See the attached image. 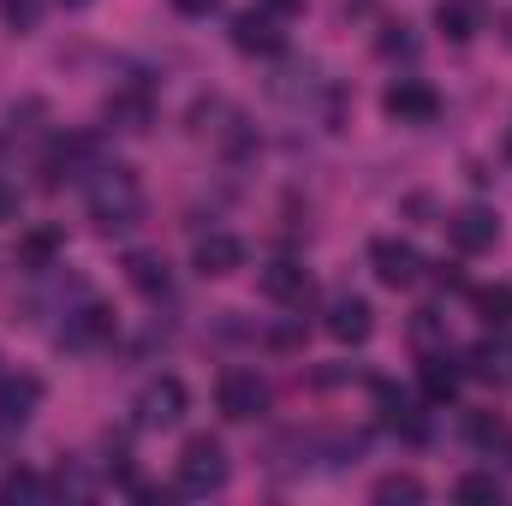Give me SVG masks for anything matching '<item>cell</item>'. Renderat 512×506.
I'll use <instances>...</instances> for the list:
<instances>
[{"instance_id":"obj_19","label":"cell","mask_w":512,"mask_h":506,"mask_svg":"<svg viewBox=\"0 0 512 506\" xmlns=\"http://www.w3.org/2000/svg\"><path fill=\"white\" fill-rule=\"evenodd\" d=\"M42 12H48V0H0V24H6V30H18V36H24V30H36V24H42Z\"/></svg>"},{"instance_id":"obj_5","label":"cell","mask_w":512,"mask_h":506,"mask_svg":"<svg viewBox=\"0 0 512 506\" xmlns=\"http://www.w3.org/2000/svg\"><path fill=\"white\" fill-rule=\"evenodd\" d=\"M495 233H501V221H495L483 203H465V209H453V215H447V239H453V251H465V256L489 251V245H495Z\"/></svg>"},{"instance_id":"obj_1","label":"cell","mask_w":512,"mask_h":506,"mask_svg":"<svg viewBox=\"0 0 512 506\" xmlns=\"http://www.w3.org/2000/svg\"><path fill=\"white\" fill-rule=\"evenodd\" d=\"M90 221L102 233H126V227L143 221V185H137L131 167H96V179H90Z\"/></svg>"},{"instance_id":"obj_23","label":"cell","mask_w":512,"mask_h":506,"mask_svg":"<svg viewBox=\"0 0 512 506\" xmlns=\"http://www.w3.org/2000/svg\"><path fill=\"white\" fill-rule=\"evenodd\" d=\"M376 501H423V483L417 477H405V471H393L376 483Z\"/></svg>"},{"instance_id":"obj_13","label":"cell","mask_w":512,"mask_h":506,"mask_svg":"<svg viewBox=\"0 0 512 506\" xmlns=\"http://www.w3.org/2000/svg\"><path fill=\"white\" fill-rule=\"evenodd\" d=\"M465 376L477 381H512V340H477L465 352Z\"/></svg>"},{"instance_id":"obj_21","label":"cell","mask_w":512,"mask_h":506,"mask_svg":"<svg viewBox=\"0 0 512 506\" xmlns=\"http://www.w3.org/2000/svg\"><path fill=\"white\" fill-rule=\"evenodd\" d=\"M435 24L453 36V42H465L471 30H477V18H471V6H459V0H441V12H435Z\"/></svg>"},{"instance_id":"obj_24","label":"cell","mask_w":512,"mask_h":506,"mask_svg":"<svg viewBox=\"0 0 512 506\" xmlns=\"http://www.w3.org/2000/svg\"><path fill=\"white\" fill-rule=\"evenodd\" d=\"M108 114H114V120H131V131H137L143 120H149V102H143V96H120Z\"/></svg>"},{"instance_id":"obj_14","label":"cell","mask_w":512,"mask_h":506,"mask_svg":"<svg viewBox=\"0 0 512 506\" xmlns=\"http://www.w3.org/2000/svg\"><path fill=\"white\" fill-rule=\"evenodd\" d=\"M262 292H268L274 304H304V298H310V274H304L298 262H268V268H262Z\"/></svg>"},{"instance_id":"obj_17","label":"cell","mask_w":512,"mask_h":506,"mask_svg":"<svg viewBox=\"0 0 512 506\" xmlns=\"http://www.w3.org/2000/svg\"><path fill=\"white\" fill-rule=\"evenodd\" d=\"M126 274H131V286H137V292H149V298H161V292H167V262H161V256H131Z\"/></svg>"},{"instance_id":"obj_16","label":"cell","mask_w":512,"mask_h":506,"mask_svg":"<svg viewBox=\"0 0 512 506\" xmlns=\"http://www.w3.org/2000/svg\"><path fill=\"white\" fill-rule=\"evenodd\" d=\"M90 161V137H60L54 149H48V161H42V173H48V185H60L66 173H78Z\"/></svg>"},{"instance_id":"obj_3","label":"cell","mask_w":512,"mask_h":506,"mask_svg":"<svg viewBox=\"0 0 512 506\" xmlns=\"http://www.w3.org/2000/svg\"><path fill=\"white\" fill-rule=\"evenodd\" d=\"M268 381L256 376V370H227L221 387H215V405H221V417H233V423H256L262 411H268Z\"/></svg>"},{"instance_id":"obj_22","label":"cell","mask_w":512,"mask_h":506,"mask_svg":"<svg viewBox=\"0 0 512 506\" xmlns=\"http://www.w3.org/2000/svg\"><path fill=\"white\" fill-rule=\"evenodd\" d=\"M459 501H501V477H489V471H471V477H459V489H453Z\"/></svg>"},{"instance_id":"obj_2","label":"cell","mask_w":512,"mask_h":506,"mask_svg":"<svg viewBox=\"0 0 512 506\" xmlns=\"http://www.w3.org/2000/svg\"><path fill=\"white\" fill-rule=\"evenodd\" d=\"M179 489L185 495H215L227 489V453L215 435H191L185 453H179Z\"/></svg>"},{"instance_id":"obj_20","label":"cell","mask_w":512,"mask_h":506,"mask_svg":"<svg viewBox=\"0 0 512 506\" xmlns=\"http://www.w3.org/2000/svg\"><path fill=\"white\" fill-rule=\"evenodd\" d=\"M42 495H48V483H42L36 471H6V477H0V501L6 506L12 501H42Z\"/></svg>"},{"instance_id":"obj_15","label":"cell","mask_w":512,"mask_h":506,"mask_svg":"<svg viewBox=\"0 0 512 506\" xmlns=\"http://www.w3.org/2000/svg\"><path fill=\"white\" fill-rule=\"evenodd\" d=\"M459 381H465V364H453L447 352L423 364V393H429L435 405H447V399H459Z\"/></svg>"},{"instance_id":"obj_12","label":"cell","mask_w":512,"mask_h":506,"mask_svg":"<svg viewBox=\"0 0 512 506\" xmlns=\"http://www.w3.org/2000/svg\"><path fill=\"white\" fill-rule=\"evenodd\" d=\"M108 334H114V310H102V304L72 310V316H66V328H60V340H66V346H102Z\"/></svg>"},{"instance_id":"obj_28","label":"cell","mask_w":512,"mask_h":506,"mask_svg":"<svg viewBox=\"0 0 512 506\" xmlns=\"http://www.w3.org/2000/svg\"><path fill=\"white\" fill-rule=\"evenodd\" d=\"M173 6H179V12H209L215 0H173Z\"/></svg>"},{"instance_id":"obj_11","label":"cell","mask_w":512,"mask_h":506,"mask_svg":"<svg viewBox=\"0 0 512 506\" xmlns=\"http://www.w3.org/2000/svg\"><path fill=\"white\" fill-rule=\"evenodd\" d=\"M191 262H197V274H233V268H245V245L233 233H203Z\"/></svg>"},{"instance_id":"obj_26","label":"cell","mask_w":512,"mask_h":506,"mask_svg":"<svg viewBox=\"0 0 512 506\" xmlns=\"http://www.w3.org/2000/svg\"><path fill=\"white\" fill-rule=\"evenodd\" d=\"M6 221H18V185L0 179V227H6Z\"/></svg>"},{"instance_id":"obj_8","label":"cell","mask_w":512,"mask_h":506,"mask_svg":"<svg viewBox=\"0 0 512 506\" xmlns=\"http://www.w3.org/2000/svg\"><path fill=\"white\" fill-rule=\"evenodd\" d=\"M370 262H376V274H382L387 286H411L423 274V256H417V245H405V239H376L370 245Z\"/></svg>"},{"instance_id":"obj_27","label":"cell","mask_w":512,"mask_h":506,"mask_svg":"<svg viewBox=\"0 0 512 506\" xmlns=\"http://www.w3.org/2000/svg\"><path fill=\"white\" fill-rule=\"evenodd\" d=\"M262 6H268V12H280V18H286V12H298V6H304V0H262Z\"/></svg>"},{"instance_id":"obj_9","label":"cell","mask_w":512,"mask_h":506,"mask_svg":"<svg viewBox=\"0 0 512 506\" xmlns=\"http://www.w3.org/2000/svg\"><path fill=\"white\" fill-rule=\"evenodd\" d=\"M370 328H376V316H370V304L358 298V292H340V298H328V334L334 340H370Z\"/></svg>"},{"instance_id":"obj_25","label":"cell","mask_w":512,"mask_h":506,"mask_svg":"<svg viewBox=\"0 0 512 506\" xmlns=\"http://www.w3.org/2000/svg\"><path fill=\"white\" fill-rule=\"evenodd\" d=\"M54 251H60V239H54V233H30V239H24V262H48Z\"/></svg>"},{"instance_id":"obj_18","label":"cell","mask_w":512,"mask_h":506,"mask_svg":"<svg viewBox=\"0 0 512 506\" xmlns=\"http://www.w3.org/2000/svg\"><path fill=\"white\" fill-rule=\"evenodd\" d=\"M477 316L489 328H512V286H483L477 292Z\"/></svg>"},{"instance_id":"obj_6","label":"cell","mask_w":512,"mask_h":506,"mask_svg":"<svg viewBox=\"0 0 512 506\" xmlns=\"http://www.w3.org/2000/svg\"><path fill=\"white\" fill-rule=\"evenodd\" d=\"M387 114H393L399 126H429V120L441 114V96H435L423 78H399V84L387 90Z\"/></svg>"},{"instance_id":"obj_7","label":"cell","mask_w":512,"mask_h":506,"mask_svg":"<svg viewBox=\"0 0 512 506\" xmlns=\"http://www.w3.org/2000/svg\"><path fill=\"white\" fill-rule=\"evenodd\" d=\"M233 42H239V48H245V54H280V48H286V30H280V12H268V6H262V12H239V18H233Z\"/></svg>"},{"instance_id":"obj_10","label":"cell","mask_w":512,"mask_h":506,"mask_svg":"<svg viewBox=\"0 0 512 506\" xmlns=\"http://www.w3.org/2000/svg\"><path fill=\"white\" fill-rule=\"evenodd\" d=\"M42 405V381L36 376H0V423H30Z\"/></svg>"},{"instance_id":"obj_4","label":"cell","mask_w":512,"mask_h":506,"mask_svg":"<svg viewBox=\"0 0 512 506\" xmlns=\"http://www.w3.org/2000/svg\"><path fill=\"white\" fill-rule=\"evenodd\" d=\"M137 423L143 429H167V423H179L185 417V381L179 376H161V381H149L143 393H137Z\"/></svg>"}]
</instances>
